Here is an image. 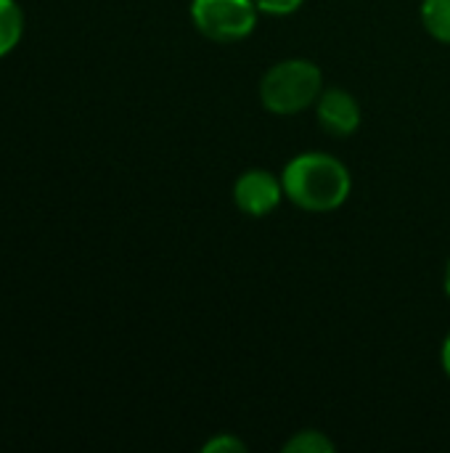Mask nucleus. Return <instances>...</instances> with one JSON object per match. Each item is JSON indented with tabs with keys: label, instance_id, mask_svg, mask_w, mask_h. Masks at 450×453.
Returning a JSON list of instances; mask_svg holds the SVG:
<instances>
[{
	"label": "nucleus",
	"instance_id": "f257e3e1",
	"mask_svg": "<svg viewBox=\"0 0 450 453\" xmlns=\"http://www.w3.org/2000/svg\"><path fill=\"white\" fill-rule=\"evenodd\" d=\"M281 183L286 199L305 212H334L353 191L350 170L337 157L324 151L294 157L284 167Z\"/></svg>",
	"mask_w": 450,
	"mask_h": 453
},
{
	"label": "nucleus",
	"instance_id": "f03ea898",
	"mask_svg": "<svg viewBox=\"0 0 450 453\" xmlns=\"http://www.w3.org/2000/svg\"><path fill=\"white\" fill-rule=\"evenodd\" d=\"M324 93L321 66L308 58H286L273 64L260 80V101L271 114L292 117L305 111Z\"/></svg>",
	"mask_w": 450,
	"mask_h": 453
},
{
	"label": "nucleus",
	"instance_id": "7ed1b4c3",
	"mask_svg": "<svg viewBox=\"0 0 450 453\" xmlns=\"http://www.w3.org/2000/svg\"><path fill=\"white\" fill-rule=\"evenodd\" d=\"M255 0H191L194 27L215 42H239L257 27Z\"/></svg>",
	"mask_w": 450,
	"mask_h": 453
},
{
	"label": "nucleus",
	"instance_id": "20e7f679",
	"mask_svg": "<svg viewBox=\"0 0 450 453\" xmlns=\"http://www.w3.org/2000/svg\"><path fill=\"white\" fill-rule=\"evenodd\" d=\"M284 196L286 194H284L281 178H276L268 170H247L244 175H239L233 186V202L249 218L271 215L281 204Z\"/></svg>",
	"mask_w": 450,
	"mask_h": 453
},
{
	"label": "nucleus",
	"instance_id": "39448f33",
	"mask_svg": "<svg viewBox=\"0 0 450 453\" xmlns=\"http://www.w3.org/2000/svg\"><path fill=\"white\" fill-rule=\"evenodd\" d=\"M316 117H318V125L329 135L347 138L361 127L363 114H361V104L355 101V96L339 88H329L316 101Z\"/></svg>",
	"mask_w": 450,
	"mask_h": 453
},
{
	"label": "nucleus",
	"instance_id": "423d86ee",
	"mask_svg": "<svg viewBox=\"0 0 450 453\" xmlns=\"http://www.w3.org/2000/svg\"><path fill=\"white\" fill-rule=\"evenodd\" d=\"M24 35V11L16 0H0V58H5Z\"/></svg>",
	"mask_w": 450,
	"mask_h": 453
},
{
	"label": "nucleus",
	"instance_id": "0eeeda50",
	"mask_svg": "<svg viewBox=\"0 0 450 453\" xmlns=\"http://www.w3.org/2000/svg\"><path fill=\"white\" fill-rule=\"evenodd\" d=\"M422 24L435 40L450 45V0H422Z\"/></svg>",
	"mask_w": 450,
	"mask_h": 453
},
{
	"label": "nucleus",
	"instance_id": "6e6552de",
	"mask_svg": "<svg viewBox=\"0 0 450 453\" xmlns=\"http://www.w3.org/2000/svg\"><path fill=\"white\" fill-rule=\"evenodd\" d=\"M284 453H334V443L318 430H302L284 443Z\"/></svg>",
	"mask_w": 450,
	"mask_h": 453
},
{
	"label": "nucleus",
	"instance_id": "1a4fd4ad",
	"mask_svg": "<svg viewBox=\"0 0 450 453\" xmlns=\"http://www.w3.org/2000/svg\"><path fill=\"white\" fill-rule=\"evenodd\" d=\"M202 451L204 453H244L247 451V446L236 438V435H231V433H220V435H215L212 441H207L204 446H202Z\"/></svg>",
	"mask_w": 450,
	"mask_h": 453
},
{
	"label": "nucleus",
	"instance_id": "9d476101",
	"mask_svg": "<svg viewBox=\"0 0 450 453\" xmlns=\"http://www.w3.org/2000/svg\"><path fill=\"white\" fill-rule=\"evenodd\" d=\"M302 3L305 0H255L257 11L268 16H292L294 11L302 8Z\"/></svg>",
	"mask_w": 450,
	"mask_h": 453
},
{
	"label": "nucleus",
	"instance_id": "9b49d317",
	"mask_svg": "<svg viewBox=\"0 0 450 453\" xmlns=\"http://www.w3.org/2000/svg\"><path fill=\"white\" fill-rule=\"evenodd\" d=\"M440 364H443V372L448 374V380H450V334L443 340V348H440Z\"/></svg>",
	"mask_w": 450,
	"mask_h": 453
},
{
	"label": "nucleus",
	"instance_id": "f8f14e48",
	"mask_svg": "<svg viewBox=\"0 0 450 453\" xmlns=\"http://www.w3.org/2000/svg\"><path fill=\"white\" fill-rule=\"evenodd\" d=\"M446 295H448V300H450V260H448V268H446Z\"/></svg>",
	"mask_w": 450,
	"mask_h": 453
}]
</instances>
